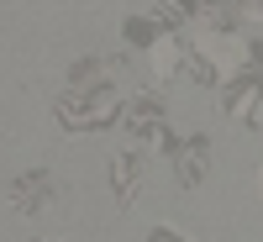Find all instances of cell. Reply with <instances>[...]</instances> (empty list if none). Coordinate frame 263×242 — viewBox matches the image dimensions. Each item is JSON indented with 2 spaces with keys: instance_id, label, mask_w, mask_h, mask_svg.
<instances>
[{
  "instance_id": "obj_1",
  "label": "cell",
  "mask_w": 263,
  "mask_h": 242,
  "mask_svg": "<svg viewBox=\"0 0 263 242\" xmlns=\"http://www.w3.org/2000/svg\"><path fill=\"white\" fill-rule=\"evenodd\" d=\"M147 58H153V84H168L179 74V63H184V42H174L168 32H158L147 42Z\"/></svg>"
},
{
  "instance_id": "obj_3",
  "label": "cell",
  "mask_w": 263,
  "mask_h": 242,
  "mask_svg": "<svg viewBox=\"0 0 263 242\" xmlns=\"http://www.w3.org/2000/svg\"><path fill=\"white\" fill-rule=\"evenodd\" d=\"M53 200V179H48V174H21V179L11 184V206L16 211H42V206H48Z\"/></svg>"
},
{
  "instance_id": "obj_4",
  "label": "cell",
  "mask_w": 263,
  "mask_h": 242,
  "mask_svg": "<svg viewBox=\"0 0 263 242\" xmlns=\"http://www.w3.org/2000/svg\"><path fill=\"white\" fill-rule=\"evenodd\" d=\"M42 242H69V237H42Z\"/></svg>"
},
{
  "instance_id": "obj_2",
  "label": "cell",
  "mask_w": 263,
  "mask_h": 242,
  "mask_svg": "<svg viewBox=\"0 0 263 242\" xmlns=\"http://www.w3.org/2000/svg\"><path fill=\"white\" fill-rule=\"evenodd\" d=\"M111 184H116V206H137V184H142V158L137 153H116L111 163Z\"/></svg>"
}]
</instances>
